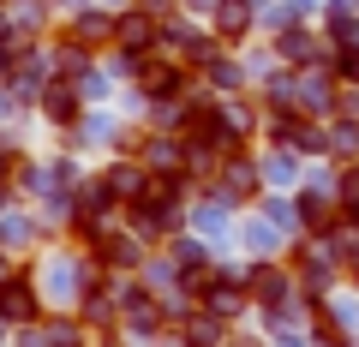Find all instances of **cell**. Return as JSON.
I'll return each instance as SVG.
<instances>
[{
	"mask_svg": "<svg viewBox=\"0 0 359 347\" xmlns=\"http://www.w3.org/2000/svg\"><path fill=\"white\" fill-rule=\"evenodd\" d=\"M245 287H252V299H264L269 311L287 299V275L276 270V264H252V282H245Z\"/></svg>",
	"mask_w": 359,
	"mask_h": 347,
	"instance_id": "obj_13",
	"label": "cell"
},
{
	"mask_svg": "<svg viewBox=\"0 0 359 347\" xmlns=\"http://www.w3.org/2000/svg\"><path fill=\"white\" fill-rule=\"evenodd\" d=\"M18 270H25V264H18V257H13V252H6V245H0V282H13V275H18Z\"/></svg>",
	"mask_w": 359,
	"mask_h": 347,
	"instance_id": "obj_21",
	"label": "cell"
},
{
	"mask_svg": "<svg viewBox=\"0 0 359 347\" xmlns=\"http://www.w3.org/2000/svg\"><path fill=\"white\" fill-rule=\"evenodd\" d=\"M252 192H257V168L240 162V156H228V162H222V180L210 186V198H222V204H245Z\"/></svg>",
	"mask_w": 359,
	"mask_h": 347,
	"instance_id": "obj_8",
	"label": "cell"
},
{
	"mask_svg": "<svg viewBox=\"0 0 359 347\" xmlns=\"http://www.w3.org/2000/svg\"><path fill=\"white\" fill-rule=\"evenodd\" d=\"M347 222H353V228H359V198H353V204H347Z\"/></svg>",
	"mask_w": 359,
	"mask_h": 347,
	"instance_id": "obj_24",
	"label": "cell"
},
{
	"mask_svg": "<svg viewBox=\"0 0 359 347\" xmlns=\"http://www.w3.org/2000/svg\"><path fill=\"white\" fill-rule=\"evenodd\" d=\"M335 78L359 84V42H353V48H341V54H335Z\"/></svg>",
	"mask_w": 359,
	"mask_h": 347,
	"instance_id": "obj_17",
	"label": "cell"
},
{
	"mask_svg": "<svg viewBox=\"0 0 359 347\" xmlns=\"http://www.w3.org/2000/svg\"><path fill=\"white\" fill-rule=\"evenodd\" d=\"M66 36H72L78 48H108V42H114V13H102V6H84V13L66 18Z\"/></svg>",
	"mask_w": 359,
	"mask_h": 347,
	"instance_id": "obj_7",
	"label": "cell"
},
{
	"mask_svg": "<svg viewBox=\"0 0 359 347\" xmlns=\"http://www.w3.org/2000/svg\"><path fill=\"white\" fill-rule=\"evenodd\" d=\"M84 84H72V78H48V84H42V120H48V126H60V132H72L78 120H84Z\"/></svg>",
	"mask_w": 359,
	"mask_h": 347,
	"instance_id": "obj_4",
	"label": "cell"
},
{
	"mask_svg": "<svg viewBox=\"0 0 359 347\" xmlns=\"http://www.w3.org/2000/svg\"><path fill=\"white\" fill-rule=\"evenodd\" d=\"M347 270H353V275H359V245H353V257H347Z\"/></svg>",
	"mask_w": 359,
	"mask_h": 347,
	"instance_id": "obj_25",
	"label": "cell"
},
{
	"mask_svg": "<svg viewBox=\"0 0 359 347\" xmlns=\"http://www.w3.org/2000/svg\"><path fill=\"white\" fill-rule=\"evenodd\" d=\"M48 13H54V0H6V18H13V30H18V36H30V42H42Z\"/></svg>",
	"mask_w": 359,
	"mask_h": 347,
	"instance_id": "obj_11",
	"label": "cell"
},
{
	"mask_svg": "<svg viewBox=\"0 0 359 347\" xmlns=\"http://www.w3.org/2000/svg\"><path fill=\"white\" fill-rule=\"evenodd\" d=\"M180 323V341L186 347H222V335H228V318H216V311H186V318H174Z\"/></svg>",
	"mask_w": 359,
	"mask_h": 347,
	"instance_id": "obj_10",
	"label": "cell"
},
{
	"mask_svg": "<svg viewBox=\"0 0 359 347\" xmlns=\"http://www.w3.org/2000/svg\"><path fill=\"white\" fill-rule=\"evenodd\" d=\"M0 6H6V0H0Z\"/></svg>",
	"mask_w": 359,
	"mask_h": 347,
	"instance_id": "obj_26",
	"label": "cell"
},
{
	"mask_svg": "<svg viewBox=\"0 0 359 347\" xmlns=\"http://www.w3.org/2000/svg\"><path fill=\"white\" fill-rule=\"evenodd\" d=\"M90 257H96V270H108V275H126V270H144V240L132 228H114V222H108L102 233H96V240L84 245Z\"/></svg>",
	"mask_w": 359,
	"mask_h": 347,
	"instance_id": "obj_2",
	"label": "cell"
},
{
	"mask_svg": "<svg viewBox=\"0 0 359 347\" xmlns=\"http://www.w3.org/2000/svg\"><path fill=\"white\" fill-rule=\"evenodd\" d=\"M264 174H269L276 186H287V180H294V162H287V156L276 150V156H269V168H264Z\"/></svg>",
	"mask_w": 359,
	"mask_h": 347,
	"instance_id": "obj_18",
	"label": "cell"
},
{
	"mask_svg": "<svg viewBox=\"0 0 359 347\" xmlns=\"http://www.w3.org/2000/svg\"><path fill=\"white\" fill-rule=\"evenodd\" d=\"M96 180L108 186V198H114V204H132V198L144 192V180H150V168H144V162H132V156H114V162H108L102 174H96Z\"/></svg>",
	"mask_w": 359,
	"mask_h": 347,
	"instance_id": "obj_6",
	"label": "cell"
},
{
	"mask_svg": "<svg viewBox=\"0 0 359 347\" xmlns=\"http://www.w3.org/2000/svg\"><path fill=\"white\" fill-rule=\"evenodd\" d=\"M341 198H347V204L359 198V168H347V180H341Z\"/></svg>",
	"mask_w": 359,
	"mask_h": 347,
	"instance_id": "obj_22",
	"label": "cell"
},
{
	"mask_svg": "<svg viewBox=\"0 0 359 347\" xmlns=\"http://www.w3.org/2000/svg\"><path fill=\"white\" fill-rule=\"evenodd\" d=\"M299 222H306L311 233H323V228H330V198H323V192H306V198H299Z\"/></svg>",
	"mask_w": 359,
	"mask_h": 347,
	"instance_id": "obj_14",
	"label": "cell"
},
{
	"mask_svg": "<svg viewBox=\"0 0 359 347\" xmlns=\"http://www.w3.org/2000/svg\"><path fill=\"white\" fill-rule=\"evenodd\" d=\"M257 25V0H216L210 6V30H216L222 42H245Z\"/></svg>",
	"mask_w": 359,
	"mask_h": 347,
	"instance_id": "obj_5",
	"label": "cell"
},
{
	"mask_svg": "<svg viewBox=\"0 0 359 347\" xmlns=\"http://www.w3.org/2000/svg\"><path fill=\"white\" fill-rule=\"evenodd\" d=\"M42 240V216H30V210H13V204H6V210H0V245H6V252H30V245H36Z\"/></svg>",
	"mask_w": 359,
	"mask_h": 347,
	"instance_id": "obj_9",
	"label": "cell"
},
{
	"mask_svg": "<svg viewBox=\"0 0 359 347\" xmlns=\"http://www.w3.org/2000/svg\"><path fill=\"white\" fill-rule=\"evenodd\" d=\"M276 54L294 60V66H311L318 60V36H311L306 25H287V30H276Z\"/></svg>",
	"mask_w": 359,
	"mask_h": 347,
	"instance_id": "obj_12",
	"label": "cell"
},
{
	"mask_svg": "<svg viewBox=\"0 0 359 347\" xmlns=\"http://www.w3.org/2000/svg\"><path fill=\"white\" fill-rule=\"evenodd\" d=\"M138 6H150V13H168V6H174V0H138Z\"/></svg>",
	"mask_w": 359,
	"mask_h": 347,
	"instance_id": "obj_23",
	"label": "cell"
},
{
	"mask_svg": "<svg viewBox=\"0 0 359 347\" xmlns=\"http://www.w3.org/2000/svg\"><path fill=\"white\" fill-rule=\"evenodd\" d=\"M108 347H114V341H108Z\"/></svg>",
	"mask_w": 359,
	"mask_h": 347,
	"instance_id": "obj_27",
	"label": "cell"
},
{
	"mask_svg": "<svg viewBox=\"0 0 359 347\" xmlns=\"http://www.w3.org/2000/svg\"><path fill=\"white\" fill-rule=\"evenodd\" d=\"M114 48H120V54H150V48H162V13H150V6H126V13L114 18Z\"/></svg>",
	"mask_w": 359,
	"mask_h": 347,
	"instance_id": "obj_3",
	"label": "cell"
},
{
	"mask_svg": "<svg viewBox=\"0 0 359 347\" xmlns=\"http://www.w3.org/2000/svg\"><path fill=\"white\" fill-rule=\"evenodd\" d=\"M245 245H252V252H269V245H276V228H245Z\"/></svg>",
	"mask_w": 359,
	"mask_h": 347,
	"instance_id": "obj_19",
	"label": "cell"
},
{
	"mask_svg": "<svg viewBox=\"0 0 359 347\" xmlns=\"http://www.w3.org/2000/svg\"><path fill=\"white\" fill-rule=\"evenodd\" d=\"M330 36L341 42V48H353V42H359V18L347 13V6H335V13H330Z\"/></svg>",
	"mask_w": 359,
	"mask_h": 347,
	"instance_id": "obj_16",
	"label": "cell"
},
{
	"mask_svg": "<svg viewBox=\"0 0 359 347\" xmlns=\"http://www.w3.org/2000/svg\"><path fill=\"white\" fill-rule=\"evenodd\" d=\"M204 78H210V84H216V90H240V84H245V72H240V66H233V60H222V54H216V60L204 66Z\"/></svg>",
	"mask_w": 359,
	"mask_h": 347,
	"instance_id": "obj_15",
	"label": "cell"
},
{
	"mask_svg": "<svg viewBox=\"0 0 359 347\" xmlns=\"http://www.w3.org/2000/svg\"><path fill=\"white\" fill-rule=\"evenodd\" d=\"M18 108H25V102H18V96H13V84H0V120H13Z\"/></svg>",
	"mask_w": 359,
	"mask_h": 347,
	"instance_id": "obj_20",
	"label": "cell"
},
{
	"mask_svg": "<svg viewBox=\"0 0 359 347\" xmlns=\"http://www.w3.org/2000/svg\"><path fill=\"white\" fill-rule=\"evenodd\" d=\"M0 318L13 323V329H25V323H42V318H48V294H42L36 270H18L13 282H0Z\"/></svg>",
	"mask_w": 359,
	"mask_h": 347,
	"instance_id": "obj_1",
	"label": "cell"
}]
</instances>
